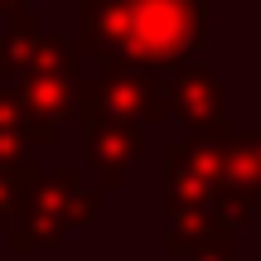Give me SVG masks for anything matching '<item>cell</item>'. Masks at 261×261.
<instances>
[{
    "label": "cell",
    "mask_w": 261,
    "mask_h": 261,
    "mask_svg": "<svg viewBox=\"0 0 261 261\" xmlns=\"http://www.w3.org/2000/svg\"><path fill=\"white\" fill-rule=\"evenodd\" d=\"M10 208H15V179L0 169V232L10 227Z\"/></svg>",
    "instance_id": "cell-13"
},
{
    "label": "cell",
    "mask_w": 261,
    "mask_h": 261,
    "mask_svg": "<svg viewBox=\"0 0 261 261\" xmlns=\"http://www.w3.org/2000/svg\"><path fill=\"white\" fill-rule=\"evenodd\" d=\"M169 116L165 97V68L140 63H102L97 77L77 83V121H130V126H160Z\"/></svg>",
    "instance_id": "cell-2"
},
{
    "label": "cell",
    "mask_w": 261,
    "mask_h": 261,
    "mask_svg": "<svg viewBox=\"0 0 261 261\" xmlns=\"http://www.w3.org/2000/svg\"><path fill=\"white\" fill-rule=\"evenodd\" d=\"M39 29L29 15H15V24L0 34V83H15L34 68V54H39Z\"/></svg>",
    "instance_id": "cell-11"
},
{
    "label": "cell",
    "mask_w": 261,
    "mask_h": 261,
    "mask_svg": "<svg viewBox=\"0 0 261 261\" xmlns=\"http://www.w3.org/2000/svg\"><path fill=\"white\" fill-rule=\"evenodd\" d=\"M213 150H218V174L223 189H232L237 198L261 213V130H213Z\"/></svg>",
    "instance_id": "cell-8"
},
{
    "label": "cell",
    "mask_w": 261,
    "mask_h": 261,
    "mask_svg": "<svg viewBox=\"0 0 261 261\" xmlns=\"http://www.w3.org/2000/svg\"><path fill=\"white\" fill-rule=\"evenodd\" d=\"M87 169L102 189H121L130 169L145 165V126L130 121H87Z\"/></svg>",
    "instance_id": "cell-7"
},
{
    "label": "cell",
    "mask_w": 261,
    "mask_h": 261,
    "mask_svg": "<svg viewBox=\"0 0 261 261\" xmlns=\"http://www.w3.org/2000/svg\"><path fill=\"white\" fill-rule=\"evenodd\" d=\"M54 184L58 194H63V208H68V223L83 227V232H97V223H102V194L97 189H87L83 169H54Z\"/></svg>",
    "instance_id": "cell-10"
},
{
    "label": "cell",
    "mask_w": 261,
    "mask_h": 261,
    "mask_svg": "<svg viewBox=\"0 0 261 261\" xmlns=\"http://www.w3.org/2000/svg\"><path fill=\"white\" fill-rule=\"evenodd\" d=\"M184 261H232V247H203V252H189Z\"/></svg>",
    "instance_id": "cell-14"
},
{
    "label": "cell",
    "mask_w": 261,
    "mask_h": 261,
    "mask_svg": "<svg viewBox=\"0 0 261 261\" xmlns=\"http://www.w3.org/2000/svg\"><path fill=\"white\" fill-rule=\"evenodd\" d=\"M29 0H0V15H24Z\"/></svg>",
    "instance_id": "cell-15"
},
{
    "label": "cell",
    "mask_w": 261,
    "mask_h": 261,
    "mask_svg": "<svg viewBox=\"0 0 261 261\" xmlns=\"http://www.w3.org/2000/svg\"><path fill=\"white\" fill-rule=\"evenodd\" d=\"M83 54L97 63L174 68L208 44L213 0H77Z\"/></svg>",
    "instance_id": "cell-1"
},
{
    "label": "cell",
    "mask_w": 261,
    "mask_h": 261,
    "mask_svg": "<svg viewBox=\"0 0 261 261\" xmlns=\"http://www.w3.org/2000/svg\"><path fill=\"white\" fill-rule=\"evenodd\" d=\"M68 227L73 223H68V208H63L54 174H34V169L15 174V208H10V227H5L10 247L19 256L48 252V247L63 242Z\"/></svg>",
    "instance_id": "cell-3"
},
{
    "label": "cell",
    "mask_w": 261,
    "mask_h": 261,
    "mask_svg": "<svg viewBox=\"0 0 261 261\" xmlns=\"http://www.w3.org/2000/svg\"><path fill=\"white\" fill-rule=\"evenodd\" d=\"M223 189L213 136H184L165 150V203L169 208H208Z\"/></svg>",
    "instance_id": "cell-6"
},
{
    "label": "cell",
    "mask_w": 261,
    "mask_h": 261,
    "mask_svg": "<svg viewBox=\"0 0 261 261\" xmlns=\"http://www.w3.org/2000/svg\"><path fill=\"white\" fill-rule=\"evenodd\" d=\"M29 155H34V140H29V130L0 121V169H5L10 179L24 174V169H29Z\"/></svg>",
    "instance_id": "cell-12"
},
{
    "label": "cell",
    "mask_w": 261,
    "mask_h": 261,
    "mask_svg": "<svg viewBox=\"0 0 261 261\" xmlns=\"http://www.w3.org/2000/svg\"><path fill=\"white\" fill-rule=\"evenodd\" d=\"M232 227L213 213V208H169V227H165V247L174 256L203 252V247H232Z\"/></svg>",
    "instance_id": "cell-9"
},
{
    "label": "cell",
    "mask_w": 261,
    "mask_h": 261,
    "mask_svg": "<svg viewBox=\"0 0 261 261\" xmlns=\"http://www.w3.org/2000/svg\"><path fill=\"white\" fill-rule=\"evenodd\" d=\"M165 97H169V116H179L189 136H213L227 126V87L198 58L165 68Z\"/></svg>",
    "instance_id": "cell-5"
},
{
    "label": "cell",
    "mask_w": 261,
    "mask_h": 261,
    "mask_svg": "<svg viewBox=\"0 0 261 261\" xmlns=\"http://www.w3.org/2000/svg\"><path fill=\"white\" fill-rule=\"evenodd\" d=\"M77 68H68V63H34L24 77H15V97L24 102V112H29V140L34 145H54L58 140V130L54 126H63V121H73L77 116Z\"/></svg>",
    "instance_id": "cell-4"
}]
</instances>
